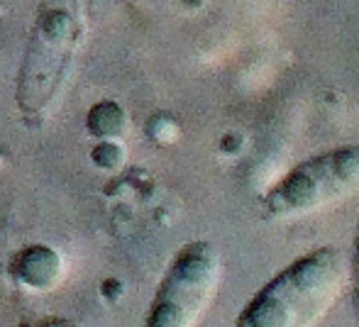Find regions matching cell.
Segmentation results:
<instances>
[{"instance_id": "obj_1", "label": "cell", "mask_w": 359, "mask_h": 327, "mask_svg": "<svg viewBox=\"0 0 359 327\" xmlns=\"http://www.w3.org/2000/svg\"><path fill=\"white\" fill-rule=\"evenodd\" d=\"M350 261L340 246L323 244L271 276L232 327H316L345 293Z\"/></svg>"}, {"instance_id": "obj_4", "label": "cell", "mask_w": 359, "mask_h": 327, "mask_svg": "<svg viewBox=\"0 0 359 327\" xmlns=\"http://www.w3.org/2000/svg\"><path fill=\"white\" fill-rule=\"evenodd\" d=\"M222 281V256L210 242H189L176 251L156 286L142 327H198Z\"/></svg>"}, {"instance_id": "obj_3", "label": "cell", "mask_w": 359, "mask_h": 327, "mask_svg": "<svg viewBox=\"0 0 359 327\" xmlns=\"http://www.w3.org/2000/svg\"><path fill=\"white\" fill-rule=\"evenodd\" d=\"M81 42L83 20L76 8H52L39 18L18 85L20 108L27 118H47L52 105H57Z\"/></svg>"}, {"instance_id": "obj_2", "label": "cell", "mask_w": 359, "mask_h": 327, "mask_svg": "<svg viewBox=\"0 0 359 327\" xmlns=\"http://www.w3.org/2000/svg\"><path fill=\"white\" fill-rule=\"evenodd\" d=\"M359 193V144H340L303 159L266 193L269 220H296L320 213Z\"/></svg>"}]
</instances>
